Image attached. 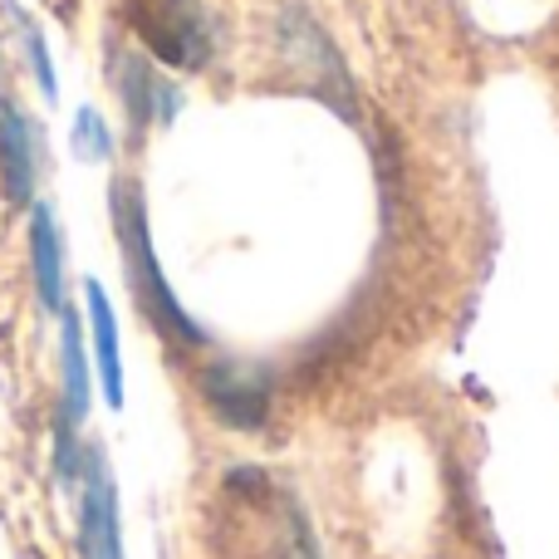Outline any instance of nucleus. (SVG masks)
I'll return each mask as SVG.
<instances>
[{
	"label": "nucleus",
	"instance_id": "4468645a",
	"mask_svg": "<svg viewBox=\"0 0 559 559\" xmlns=\"http://www.w3.org/2000/svg\"><path fill=\"white\" fill-rule=\"evenodd\" d=\"M0 98H5V59H0Z\"/></svg>",
	"mask_w": 559,
	"mask_h": 559
},
{
	"label": "nucleus",
	"instance_id": "9d476101",
	"mask_svg": "<svg viewBox=\"0 0 559 559\" xmlns=\"http://www.w3.org/2000/svg\"><path fill=\"white\" fill-rule=\"evenodd\" d=\"M94 407V358L84 344V319L74 305L59 309V423L84 427Z\"/></svg>",
	"mask_w": 559,
	"mask_h": 559
},
{
	"label": "nucleus",
	"instance_id": "6e6552de",
	"mask_svg": "<svg viewBox=\"0 0 559 559\" xmlns=\"http://www.w3.org/2000/svg\"><path fill=\"white\" fill-rule=\"evenodd\" d=\"M84 334H88V358H94V383L104 388V403L123 407L128 378H123V334H118L114 299L98 280H84Z\"/></svg>",
	"mask_w": 559,
	"mask_h": 559
},
{
	"label": "nucleus",
	"instance_id": "1a4fd4ad",
	"mask_svg": "<svg viewBox=\"0 0 559 559\" xmlns=\"http://www.w3.org/2000/svg\"><path fill=\"white\" fill-rule=\"evenodd\" d=\"M25 246H29V280H35V299L45 314H59L69 305L64 299V231L59 216L45 197L25 206Z\"/></svg>",
	"mask_w": 559,
	"mask_h": 559
},
{
	"label": "nucleus",
	"instance_id": "f257e3e1",
	"mask_svg": "<svg viewBox=\"0 0 559 559\" xmlns=\"http://www.w3.org/2000/svg\"><path fill=\"white\" fill-rule=\"evenodd\" d=\"M108 222H114L118 236V255H123V271H128V289H133L138 309L147 314V324L157 329L163 338L182 348H206V329L197 324V314L177 299V289L167 285V271L157 261V246H153V222H147V197L143 182L128 173H118L108 182Z\"/></svg>",
	"mask_w": 559,
	"mask_h": 559
},
{
	"label": "nucleus",
	"instance_id": "423d86ee",
	"mask_svg": "<svg viewBox=\"0 0 559 559\" xmlns=\"http://www.w3.org/2000/svg\"><path fill=\"white\" fill-rule=\"evenodd\" d=\"M79 559H128L123 506L104 447H84V466H79Z\"/></svg>",
	"mask_w": 559,
	"mask_h": 559
},
{
	"label": "nucleus",
	"instance_id": "ddd939ff",
	"mask_svg": "<svg viewBox=\"0 0 559 559\" xmlns=\"http://www.w3.org/2000/svg\"><path fill=\"white\" fill-rule=\"evenodd\" d=\"M271 559H319L314 540H309V525L299 521V515H280V531H275V550Z\"/></svg>",
	"mask_w": 559,
	"mask_h": 559
},
{
	"label": "nucleus",
	"instance_id": "f8f14e48",
	"mask_svg": "<svg viewBox=\"0 0 559 559\" xmlns=\"http://www.w3.org/2000/svg\"><path fill=\"white\" fill-rule=\"evenodd\" d=\"M69 147H74V157H79V163H88V167L114 163L118 138H114L108 118L98 114L94 104H79L74 108V123H69Z\"/></svg>",
	"mask_w": 559,
	"mask_h": 559
},
{
	"label": "nucleus",
	"instance_id": "9b49d317",
	"mask_svg": "<svg viewBox=\"0 0 559 559\" xmlns=\"http://www.w3.org/2000/svg\"><path fill=\"white\" fill-rule=\"evenodd\" d=\"M10 20H15V39H20V49H25V69L35 74L39 98H45V104H59V74H55L49 39H45V29H39V20L20 5H10Z\"/></svg>",
	"mask_w": 559,
	"mask_h": 559
},
{
	"label": "nucleus",
	"instance_id": "20e7f679",
	"mask_svg": "<svg viewBox=\"0 0 559 559\" xmlns=\"http://www.w3.org/2000/svg\"><path fill=\"white\" fill-rule=\"evenodd\" d=\"M108 88H114V98L123 104V118L138 133H147V128H173L187 104L177 79L167 74L143 45L108 49Z\"/></svg>",
	"mask_w": 559,
	"mask_h": 559
},
{
	"label": "nucleus",
	"instance_id": "7ed1b4c3",
	"mask_svg": "<svg viewBox=\"0 0 559 559\" xmlns=\"http://www.w3.org/2000/svg\"><path fill=\"white\" fill-rule=\"evenodd\" d=\"M197 397L231 432H261L275 407V373L251 358H212L197 368Z\"/></svg>",
	"mask_w": 559,
	"mask_h": 559
},
{
	"label": "nucleus",
	"instance_id": "39448f33",
	"mask_svg": "<svg viewBox=\"0 0 559 559\" xmlns=\"http://www.w3.org/2000/svg\"><path fill=\"white\" fill-rule=\"evenodd\" d=\"M138 45L167 69H206L216 55V25L197 0H153L133 10Z\"/></svg>",
	"mask_w": 559,
	"mask_h": 559
},
{
	"label": "nucleus",
	"instance_id": "f03ea898",
	"mask_svg": "<svg viewBox=\"0 0 559 559\" xmlns=\"http://www.w3.org/2000/svg\"><path fill=\"white\" fill-rule=\"evenodd\" d=\"M271 49L285 69V79L299 94L329 104L334 114L354 118V74H348L338 45L329 39V29L309 15L305 5H280L271 25Z\"/></svg>",
	"mask_w": 559,
	"mask_h": 559
},
{
	"label": "nucleus",
	"instance_id": "0eeeda50",
	"mask_svg": "<svg viewBox=\"0 0 559 559\" xmlns=\"http://www.w3.org/2000/svg\"><path fill=\"white\" fill-rule=\"evenodd\" d=\"M45 182V128L25 104L0 98V192L10 206H29Z\"/></svg>",
	"mask_w": 559,
	"mask_h": 559
}]
</instances>
